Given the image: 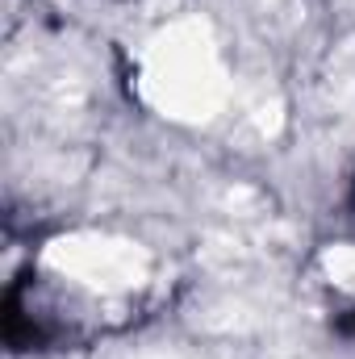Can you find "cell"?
Returning <instances> with one entry per match:
<instances>
[{"instance_id":"6da1fadb","label":"cell","mask_w":355,"mask_h":359,"mask_svg":"<svg viewBox=\"0 0 355 359\" xmlns=\"http://www.w3.org/2000/svg\"><path fill=\"white\" fill-rule=\"evenodd\" d=\"M138 92L155 113L172 121L184 126L209 121L226 104V67L213 29L201 17H184L159 29L142 55Z\"/></svg>"},{"instance_id":"7a4b0ae2","label":"cell","mask_w":355,"mask_h":359,"mask_svg":"<svg viewBox=\"0 0 355 359\" xmlns=\"http://www.w3.org/2000/svg\"><path fill=\"white\" fill-rule=\"evenodd\" d=\"M42 264L67 280H80L96 292H130L147 284L151 276V251L138 247L134 238H113V234H63L42 251Z\"/></svg>"},{"instance_id":"3957f363","label":"cell","mask_w":355,"mask_h":359,"mask_svg":"<svg viewBox=\"0 0 355 359\" xmlns=\"http://www.w3.org/2000/svg\"><path fill=\"white\" fill-rule=\"evenodd\" d=\"M322 271H326V280H330L335 288H343V292L355 297V247L351 243L330 247V251L322 255Z\"/></svg>"}]
</instances>
